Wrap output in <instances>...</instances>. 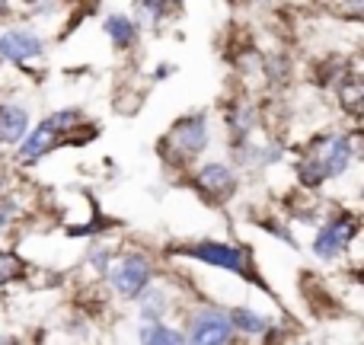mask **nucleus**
Returning a JSON list of instances; mask_svg holds the SVG:
<instances>
[{
  "instance_id": "f257e3e1",
  "label": "nucleus",
  "mask_w": 364,
  "mask_h": 345,
  "mask_svg": "<svg viewBox=\"0 0 364 345\" xmlns=\"http://www.w3.org/2000/svg\"><path fill=\"white\" fill-rule=\"evenodd\" d=\"M208 144H211V119L205 109H198L173 122L170 132L157 141V154L173 166H192L208 151Z\"/></svg>"
},
{
  "instance_id": "f03ea898",
  "label": "nucleus",
  "mask_w": 364,
  "mask_h": 345,
  "mask_svg": "<svg viewBox=\"0 0 364 345\" xmlns=\"http://www.w3.org/2000/svg\"><path fill=\"white\" fill-rule=\"evenodd\" d=\"M173 253H176V256H188V259H195V262L214 265V269L233 272V275L246 278V282L262 285V278L256 275V265H252V256L243 250V246H230V243H220V240H201V243L176 246ZM262 288H265V285H262Z\"/></svg>"
},
{
  "instance_id": "7ed1b4c3",
  "label": "nucleus",
  "mask_w": 364,
  "mask_h": 345,
  "mask_svg": "<svg viewBox=\"0 0 364 345\" xmlns=\"http://www.w3.org/2000/svg\"><path fill=\"white\" fill-rule=\"evenodd\" d=\"M361 227H364V221L358 211L339 208V211H333L316 227V237H314L310 250H314V256H320L323 262H333V259H339L342 253L355 243V237H361Z\"/></svg>"
},
{
  "instance_id": "20e7f679",
  "label": "nucleus",
  "mask_w": 364,
  "mask_h": 345,
  "mask_svg": "<svg viewBox=\"0 0 364 345\" xmlns=\"http://www.w3.org/2000/svg\"><path fill=\"white\" fill-rule=\"evenodd\" d=\"M192 186L208 205H227L240 189V176L224 160H208L192 170Z\"/></svg>"
},
{
  "instance_id": "39448f33",
  "label": "nucleus",
  "mask_w": 364,
  "mask_h": 345,
  "mask_svg": "<svg viewBox=\"0 0 364 345\" xmlns=\"http://www.w3.org/2000/svg\"><path fill=\"white\" fill-rule=\"evenodd\" d=\"M154 278V265L144 253H125L119 262L109 269V285L122 301H138Z\"/></svg>"
},
{
  "instance_id": "423d86ee",
  "label": "nucleus",
  "mask_w": 364,
  "mask_h": 345,
  "mask_svg": "<svg viewBox=\"0 0 364 345\" xmlns=\"http://www.w3.org/2000/svg\"><path fill=\"white\" fill-rule=\"evenodd\" d=\"M320 154L323 166H326L329 179H342L355 164H358V147H355V132H326L307 141Z\"/></svg>"
},
{
  "instance_id": "0eeeda50",
  "label": "nucleus",
  "mask_w": 364,
  "mask_h": 345,
  "mask_svg": "<svg viewBox=\"0 0 364 345\" xmlns=\"http://www.w3.org/2000/svg\"><path fill=\"white\" fill-rule=\"evenodd\" d=\"M233 320L230 310H218V307H205L192 317L186 329V342L188 345H230L233 342Z\"/></svg>"
},
{
  "instance_id": "6e6552de",
  "label": "nucleus",
  "mask_w": 364,
  "mask_h": 345,
  "mask_svg": "<svg viewBox=\"0 0 364 345\" xmlns=\"http://www.w3.org/2000/svg\"><path fill=\"white\" fill-rule=\"evenodd\" d=\"M61 144H64V134L58 132L48 119H42L16 147H13V164L16 166H32V164H38V160L48 157L51 151H58Z\"/></svg>"
},
{
  "instance_id": "1a4fd4ad",
  "label": "nucleus",
  "mask_w": 364,
  "mask_h": 345,
  "mask_svg": "<svg viewBox=\"0 0 364 345\" xmlns=\"http://www.w3.org/2000/svg\"><path fill=\"white\" fill-rule=\"evenodd\" d=\"M42 55H45V38L36 29H19L16 26V29L0 32V61L26 68V64L38 61Z\"/></svg>"
},
{
  "instance_id": "9d476101",
  "label": "nucleus",
  "mask_w": 364,
  "mask_h": 345,
  "mask_svg": "<svg viewBox=\"0 0 364 345\" xmlns=\"http://www.w3.org/2000/svg\"><path fill=\"white\" fill-rule=\"evenodd\" d=\"M32 132V115L19 102H0V147H16Z\"/></svg>"
},
{
  "instance_id": "9b49d317",
  "label": "nucleus",
  "mask_w": 364,
  "mask_h": 345,
  "mask_svg": "<svg viewBox=\"0 0 364 345\" xmlns=\"http://www.w3.org/2000/svg\"><path fill=\"white\" fill-rule=\"evenodd\" d=\"M224 122H227V132H230V141L252 138V128L259 125L256 102L246 100V96H237V100L224 109Z\"/></svg>"
},
{
  "instance_id": "f8f14e48",
  "label": "nucleus",
  "mask_w": 364,
  "mask_h": 345,
  "mask_svg": "<svg viewBox=\"0 0 364 345\" xmlns=\"http://www.w3.org/2000/svg\"><path fill=\"white\" fill-rule=\"evenodd\" d=\"M102 32H106L109 45H112L115 51H132L141 38V26L132 13H109V16L102 19Z\"/></svg>"
},
{
  "instance_id": "ddd939ff",
  "label": "nucleus",
  "mask_w": 364,
  "mask_h": 345,
  "mask_svg": "<svg viewBox=\"0 0 364 345\" xmlns=\"http://www.w3.org/2000/svg\"><path fill=\"white\" fill-rule=\"evenodd\" d=\"M336 100H339V109L348 119H364V74L348 70V74L336 83Z\"/></svg>"
},
{
  "instance_id": "4468645a",
  "label": "nucleus",
  "mask_w": 364,
  "mask_h": 345,
  "mask_svg": "<svg viewBox=\"0 0 364 345\" xmlns=\"http://www.w3.org/2000/svg\"><path fill=\"white\" fill-rule=\"evenodd\" d=\"M186 0H134V19L141 29H160Z\"/></svg>"
},
{
  "instance_id": "2eb2a0df",
  "label": "nucleus",
  "mask_w": 364,
  "mask_h": 345,
  "mask_svg": "<svg viewBox=\"0 0 364 345\" xmlns=\"http://www.w3.org/2000/svg\"><path fill=\"white\" fill-rule=\"evenodd\" d=\"M230 320H233V329L243 336H265L272 327V320L259 310H250V307H233L230 310Z\"/></svg>"
},
{
  "instance_id": "dca6fc26",
  "label": "nucleus",
  "mask_w": 364,
  "mask_h": 345,
  "mask_svg": "<svg viewBox=\"0 0 364 345\" xmlns=\"http://www.w3.org/2000/svg\"><path fill=\"white\" fill-rule=\"evenodd\" d=\"M141 345H188V342H186V333H179V329L166 327L160 320V323H144L141 327Z\"/></svg>"
},
{
  "instance_id": "f3484780",
  "label": "nucleus",
  "mask_w": 364,
  "mask_h": 345,
  "mask_svg": "<svg viewBox=\"0 0 364 345\" xmlns=\"http://www.w3.org/2000/svg\"><path fill=\"white\" fill-rule=\"evenodd\" d=\"M141 301V320L144 323H160L166 317V291L164 288H147Z\"/></svg>"
},
{
  "instance_id": "a211bd4d",
  "label": "nucleus",
  "mask_w": 364,
  "mask_h": 345,
  "mask_svg": "<svg viewBox=\"0 0 364 345\" xmlns=\"http://www.w3.org/2000/svg\"><path fill=\"white\" fill-rule=\"evenodd\" d=\"M45 119L51 122V125L58 128V132L64 134V144L70 141V134L77 132V128L87 122V115H83V109H74V106H64V109H55L51 115H45Z\"/></svg>"
},
{
  "instance_id": "6ab92c4d",
  "label": "nucleus",
  "mask_w": 364,
  "mask_h": 345,
  "mask_svg": "<svg viewBox=\"0 0 364 345\" xmlns=\"http://www.w3.org/2000/svg\"><path fill=\"white\" fill-rule=\"evenodd\" d=\"M26 275V259L13 250H0V288L13 285Z\"/></svg>"
},
{
  "instance_id": "aec40b11",
  "label": "nucleus",
  "mask_w": 364,
  "mask_h": 345,
  "mask_svg": "<svg viewBox=\"0 0 364 345\" xmlns=\"http://www.w3.org/2000/svg\"><path fill=\"white\" fill-rule=\"evenodd\" d=\"M333 13L348 23H364V0H333Z\"/></svg>"
},
{
  "instance_id": "412c9836",
  "label": "nucleus",
  "mask_w": 364,
  "mask_h": 345,
  "mask_svg": "<svg viewBox=\"0 0 364 345\" xmlns=\"http://www.w3.org/2000/svg\"><path fill=\"white\" fill-rule=\"evenodd\" d=\"M19 218V201L13 195H0V233L10 230V224Z\"/></svg>"
},
{
  "instance_id": "4be33fe9",
  "label": "nucleus",
  "mask_w": 364,
  "mask_h": 345,
  "mask_svg": "<svg viewBox=\"0 0 364 345\" xmlns=\"http://www.w3.org/2000/svg\"><path fill=\"white\" fill-rule=\"evenodd\" d=\"M259 227H262V230H269V233H275V237L282 240V243H288L291 250H297V240H294V233H291L284 224H278V221H259Z\"/></svg>"
},
{
  "instance_id": "5701e85b",
  "label": "nucleus",
  "mask_w": 364,
  "mask_h": 345,
  "mask_svg": "<svg viewBox=\"0 0 364 345\" xmlns=\"http://www.w3.org/2000/svg\"><path fill=\"white\" fill-rule=\"evenodd\" d=\"M90 269H93L100 278H109V250H106V246H102V250H96L93 256H90Z\"/></svg>"
},
{
  "instance_id": "b1692460",
  "label": "nucleus",
  "mask_w": 364,
  "mask_h": 345,
  "mask_svg": "<svg viewBox=\"0 0 364 345\" xmlns=\"http://www.w3.org/2000/svg\"><path fill=\"white\" fill-rule=\"evenodd\" d=\"M170 74H173V68H170V64H160V68L154 70V80H166V77H170Z\"/></svg>"
},
{
  "instance_id": "393cba45",
  "label": "nucleus",
  "mask_w": 364,
  "mask_h": 345,
  "mask_svg": "<svg viewBox=\"0 0 364 345\" xmlns=\"http://www.w3.org/2000/svg\"><path fill=\"white\" fill-rule=\"evenodd\" d=\"M0 345H19V342L13 339V336H4V333H0Z\"/></svg>"
},
{
  "instance_id": "a878e982",
  "label": "nucleus",
  "mask_w": 364,
  "mask_h": 345,
  "mask_svg": "<svg viewBox=\"0 0 364 345\" xmlns=\"http://www.w3.org/2000/svg\"><path fill=\"white\" fill-rule=\"evenodd\" d=\"M243 4H272V0H243Z\"/></svg>"
},
{
  "instance_id": "bb28decb",
  "label": "nucleus",
  "mask_w": 364,
  "mask_h": 345,
  "mask_svg": "<svg viewBox=\"0 0 364 345\" xmlns=\"http://www.w3.org/2000/svg\"><path fill=\"white\" fill-rule=\"evenodd\" d=\"M4 6H6V0H0V13H4Z\"/></svg>"
},
{
  "instance_id": "cd10ccee",
  "label": "nucleus",
  "mask_w": 364,
  "mask_h": 345,
  "mask_svg": "<svg viewBox=\"0 0 364 345\" xmlns=\"http://www.w3.org/2000/svg\"><path fill=\"white\" fill-rule=\"evenodd\" d=\"M361 201H364V182H361Z\"/></svg>"
},
{
  "instance_id": "c85d7f7f",
  "label": "nucleus",
  "mask_w": 364,
  "mask_h": 345,
  "mask_svg": "<svg viewBox=\"0 0 364 345\" xmlns=\"http://www.w3.org/2000/svg\"><path fill=\"white\" fill-rule=\"evenodd\" d=\"M23 4H36V0H23Z\"/></svg>"
},
{
  "instance_id": "c756f323",
  "label": "nucleus",
  "mask_w": 364,
  "mask_h": 345,
  "mask_svg": "<svg viewBox=\"0 0 364 345\" xmlns=\"http://www.w3.org/2000/svg\"><path fill=\"white\" fill-rule=\"evenodd\" d=\"M329 4H333V0H329Z\"/></svg>"
}]
</instances>
